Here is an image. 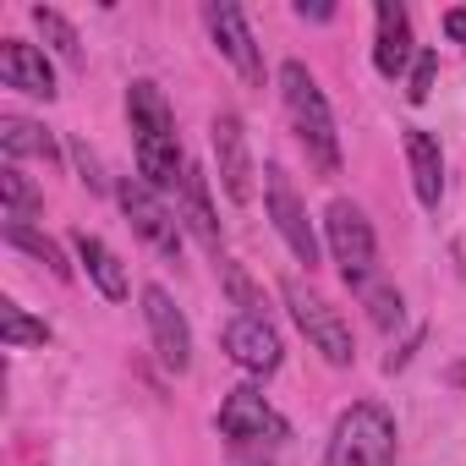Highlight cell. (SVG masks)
Listing matches in <instances>:
<instances>
[{"instance_id":"ba28073f","label":"cell","mask_w":466,"mask_h":466,"mask_svg":"<svg viewBox=\"0 0 466 466\" xmlns=\"http://www.w3.org/2000/svg\"><path fill=\"white\" fill-rule=\"evenodd\" d=\"M264 208H269V219H275V230H280V242L291 248V258L297 264H319L324 258V242H319V230H313V219H308V203H302V192L291 187V176H286V165H264Z\"/></svg>"},{"instance_id":"7a4b0ae2","label":"cell","mask_w":466,"mask_h":466,"mask_svg":"<svg viewBox=\"0 0 466 466\" xmlns=\"http://www.w3.org/2000/svg\"><path fill=\"white\" fill-rule=\"evenodd\" d=\"M280 105H286V121H291V132H297L308 165H313L324 181H335L340 165H346L340 132H335V110H329L319 77H313L302 61H286V66H280Z\"/></svg>"},{"instance_id":"44dd1931","label":"cell","mask_w":466,"mask_h":466,"mask_svg":"<svg viewBox=\"0 0 466 466\" xmlns=\"http://www.w3.org/2000/svg\"><path fill=\"white\" fill-rule=\"evenodd\" d=\"M357 302L368 308V319H373L384 335L406 324V297H400V286H395V280H384V275H379V280H368V286L357 291Z\"/></svg>"},{"instance_id":"f546056e","label":"cell","mask_w":466,"mask_h":466,"mask_svg":"<svg viewBox=\"0 0 466 466\" xmlns=\"http://www.w3.org/2000/svg\"><path fill=\"white\" fill-rule=\"evenodd\" d=\"M297 17H302V23H329L335 6H308V0H297Z\"/></svg>"},{"instance_id":"4dcf8cb0","label":"cell","mask_w":466,"mask_h":466,"mask_svg":"<svg viewBox=\"0 0 466 466\" xmlns=\"http://www.w3.org/2000/svg\"><path fill=\"white\" fill-rule=\"evenodd\" d=\"M450 384H461V390H466V362H455V368H450Z\"/></svg>"},{"instance_id":"f1b7e54d","label":"cell","mask_w":466,"mask_h":466,"mask_svg":"<svg viewBox=\"0 0 466 466\" xmlns=\"http://www.w3.org/2000/svg\"><path fill=\"white\" fill-rule=\"evenodd\" d=\"M230 466H275L264 450H230Z\"/></svg>"},{"instance_id":"5bb4252c","label":"cell","mask_w":466,"mask_h":466,"mask_svg":"<svg viewBox=\"0 0 466 466\" xmlns=\"http://www.w3.org/2000/svg\"><path fill=\"white\" fill-rule=\"evenodd\" d=\"M0 83L28 94V99H45V105L56 99V66L28 39H0Z\"/></svg>"},{"instance_id":"9a60e30c","label":"cell","mask_w":466,"mask_h":466,"mask_svg":"<svg viewBox=\"0 0 466 466\" xmlns=\"http://www.w3.org/2000/svg\"><path fill=\"white\" fill-rule=\"evenodd\" d=\"M400 143H406V170H411L417 203L428 214H439V203H444V148H439V137L428 127H406Z\"/></svg>"},{"instance_id":"4fadbf2b","label":"cell","mask_w":466,"mask_h":466,"mask_svg":"<svg viewBox=\"0 0 466 466\" xmlns=\"http://www.w3.org/2000/svg\"><path fill=\"white\" fill-rule=\"evenodd\" d=\"M411 61H417L411 12L400 6V0H379V6H373V72H379L384 83H395Z\"/></svg>"},{"instance_id":"603a6c76","label":"cell","mask_w":466,"mask_h":466,"mask_svg":"<svg viewBox=\"0 0 466 466\" xmlns=\"http://www.w3.org/2000/svg\"><path fill=\"white\" fill-rule=\"evenodd\" d=\"M28 17H34V28L45 34V45H50V50H56L66 66H83V39H77V28H72V23L56 12V6H34Z\"/></svg>"},{"instance_id":"6da1fadb","label":"cell","mask_w":466,"mask_h":466,"mask_svg":"<svg viewBox=\"0 0 466 466\" xmlns=\"http://www.w3.org/2000/svg\"><path fill=\"white\" fill-rule=\"evenodd\" d=\"M127 127H132V154H137V176L165 198V192H181L187 181V154H181V132H176V110L165 99L159 83L137 77L127 83Z\"/></svg>"},{"instance_id":"8992f818","label":"cell","mask_w":466,"mask_h":466,"mask_svg":"<svg viewBox=\"0 0 466 466\" xmlns=\"http://www.w3.org/2000/svg\"><path fill=\"white\" fill-rule=\"evenodd\" d=\"M324 248H329V258H335V269H340V280L351 291L379 280V237H373L368 214L351 198H335L324 208Z\"/></svg>"},{"instance_id":"9c48e42d","label":"cell","mask_w":466,"mask_h":466,"mask_svg":"<svg viewBox=\"0 0 466 466\" xmlns=\"http://www.w3.org/2000/svg\"><path fill=\"white\" fill-rule=\"evenodd\" d=\"M208 148H214V165H219V192L237 208H248L253 203V143H248V127H242L237 110H214Z\"/></svg>"},{"instance_id":"83f0119b","label":"cell","mask_w":466,"mask_h":466,"mask_svg":"<svg viewBox=\"0 0 466 466\" xmlns=\"http://www.w3.org/2000/svg\"><path fill=\"white\" fill-rule=\"evenodd\" d=\"M417 346H422V329H417V335H411V340H406L400 351H390V357H384V373H400V368L411 362V351H417Z\"/></svg>"},{"instance_id":"30bf717a","label":"cell","mask_w":466,"mask_h":466,"mask_svg":"<svg viewBox=\"0 0 466 466\" xmlns=\"http://www.w3.org/2000/svg\"><path fill=\"white\" fill-rule=\"evenodd\" d=\"M203 28H208L214 50L237 66V77H242L248 88H264V50H258V39H253V28H248V12H242V6L208 0V6H203Z\"/></svg>"},{"instance_id":"4316f807","label":"cell","mask_w":466,"mask_h":466,"mask_svg":"<svg viewBox=\"0 0 466 466\" xmlns=\"http://www.w3.org/2000/svg\"><path fill=\"white\" fill-rule=\"evenodd\" d=\"M444 39L450 45H466V6H450L444 12Z\"/></svg>"},{"instance_id":"7402d4cb","label":"cell","mask_w":466,"mask_h":466,"mask_svg":"<svg viewBox=\"0 0 466 466\" xmlns=\"http://www.w3.org/2000/svg\"><path fill=\"white\" fill-rule=\"evenodd\" d=\"M0 340H6V351H28L50 340V324L34 319L23 302H0Z\"/></svg>"},{"instance_id":"484cf974","label":"cell","mask_w":466,"mask_h":466,"mask_svg":"<svg viewBox=\"0 0 466 466\" xmlns=\"http://www.w3.org/2000/svg\"><path fill=\"white\" fill-rule=\"evenodd\" d=\"M72 159H77L83 181H88L94 192H105V176H99V159H94V148H88V143H72Z\"/></svg>"},{"instance_id":"e0dca14e","label":"cell","mask_w":466,"mask_h":466,"mask_svg":"<svg viewBox=\"0 0 466 466\" xmlns=\"http://www.w3.org/2000/svg\"><path fill=\"white\" fill-rule=\"evenodd\" d=\"M176 214H181V225L192 230V237L203 242V253L219 264L225 258V242H219V214H214V198H208V176L192 165L187 170V181H181V192H176Z\"/></svg>"},{"instance_id":"d6986e66","label":"cell","mask_w":466,"mask_h":466,"mask_svg":"<svg viewBox=\"0 0 466 466\" xmlns=\"http://www.w3.org/2000/svg\"><path fill=\"white\" fill-rule=\"evenodd\" d=\"M0 203H6V225H28L45 214V192L23 176V165H0Z\"/></svg>"},{"instance_id":"52a82bcc","label":"cell","mask_w":466,"mask_h":466,"mask_svg":"<svg viewBox=\"0 0 466 466\" xmlns=\"http://www.w3.org/2000/svg\"><path fill=\"white\" fill-rule=\"evenodd\" d=\"M116 203H121V214H127V225L137 230V237L159 253V258H170V264H181V214L143 181V176H121L116 181Z\"/></svg>"},{"instance_id":"7c38bea8","label":"cell","mask_w":466,"mask_h":466,"mask_svg":"<svg viewBox=\"0 0 466 466\" xmlns=\"http://www.w3.org/2000/svg\"><path fill=\"white\" fill-rule=\"evenodd\" d=\"M143 324H148V340H154V357L165 362V373H192V324L187 313L170 302L165 286H143Z\"/></svg>"},{"instance_id":"ffe728a7","label":"cell","mask_w":466,"mask_h":466,"mask_svg":"<svg viewBox=\"0 0 466 466\" xmlns=\"http://www.w3.org/2000/svg\"><path fill=\"white\" fill-rule=\"evenodd\" d=\"M6 248H17V253H28L34 264H45L56 280H72V264H66V253H61V242H50L45 230H34V225H6Z\"/></svg>"},{"instance_id":"3957f363","label":"cell","mask_w":466,"mask_h":466,"mask_svg":"<svg viewBox=\"0 0 466 466\" xmlns=\"http://www.w3.org/2000/svg\"><path fill=\"white\" fill-rule=\"evenodd\" d=\"M395 411L384 400H351L324 444V466H395Z\"/></svg>"},{"instance_id":"8fae6325","label":"cell","mask_w":466,"mask_h":466,"mask_svg":"<svg viewBox=\"0 0 466 466\" xmlns=\"http://www.w3.org/2000/svg\"><path fill=\"white\" fill-rule=\"evenodd\" d=\"M219 346H225L230 362H237L242 373H253V379H269V373H280V362H286L280 329H275L264 313H237V319L219 329Z\"/></svg>"},{"instance_id":"2e32d148","label":"cell","mask_w":466,"mask_h":466,"mask_svg":"<svg viewBox=\"0 0 466 466\" xmlns=\"http://www.w3.org/2000/svg\"><path fill=\"white\" fill-rule=\"evenodd\" d=\"M72 253H77V264H83L88 286H94L105 302H127L132 280H127V264H121V253H116L105 237H94V230H72Z\"/></svg>"},{"instance_id":"cb8c5ba5","label":"cell","mask_w":466,"mask_h":466,"mask_svg":"<svg viewBox=\"0 0 466 466\" xmlns=\"http://www.w3.org/2000/svg\"><path fill=\"white\" fill-rule=\"evenodd\" d=\"M219 280H225L230 302H237L242 313H264V297H258V286L248 280V269H242V264H230V258H219Z\"/></svg>"},{"instance_id":"5b68a950","label":"cell","mask_w":466,"mask_h":466,"mask_svg":"<svg viewBox=\"0 0 466 466\" xmlns=\"http://www.w3.org/2000/svg\"><path fill=\"white\" fill-rule=\"evenodd\" d=\"M280 297H286V308H291V319H297V329L308 335V346L329 362V368H351L357 362V340H351V324H346V313L329 302V297H319L308 280H280Z\"/></svg>"},{"instance_id":"277c9868","label":"cell","mask_w":466,"mask_h":466,"mask_svg":"<svg viewBox=\"0 0 466 466\" xmlns=\"http://www.w3.org/2000/svg\"><path fill=\"white\" fill-rule=\"evenodd\" d=\"M214 428L230 450H280L291 439V422L286 411L258 390V384H237V390H225L219 411H214Z\"/></svg>"},{"instance_id":"d4e9b609","label":"cell","mask_w":466,"mask_h":466,"mask_svg":"<svg viewBox=\"0 0 466 466\" xmlns=\"http://www.w3.org/2000/svg\"><path fill=\"white\" fill-rule=\"evenodd\" d=\"M433 77H439V56H433V50H417V61H411V83H406V99H411V105H428Z\"/></svg>"},{"instance_id":"ac0fdd59","label":"cell","mask_w":466,"mask_h":466,"mask_svg":"<svg viewBox=\"0 0 466 466\" xmlns=\"http://www.w3.org/2000/svg\"><path fill=\"white\" fill-rule=\"evenodd\" d=\"M0 154H6V165H17V159H45V165H56L61 159V148H56V137L39 127V121H28V116H0Z\"/></svg>"}]
</instances>
